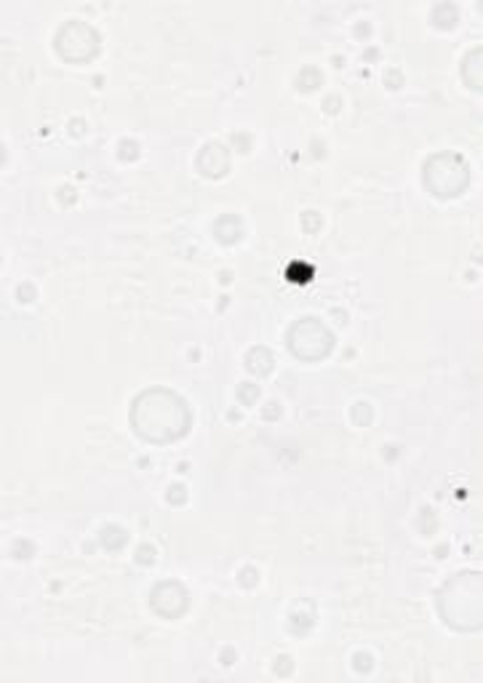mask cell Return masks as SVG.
Masks as SVG:
<instances>
[{
    "label": "cell",
    "mask_w": 483,
    "mask_h": 683,
    "mask_svg": "<svg viewBox=\"0 0 483 683\" xmlns=\"http://www.w3.org/2000/svg\"><path fill=\"white\" fill-rule=\"evenodd\" d=\"M132 425L139 435L152 444H169L182 438L190 427V409L185 398L166 387H150L139 393L132 406Z\"/></svg>",
    "instance_id": "1"
},
{
    "label": "cell",
    "mask_w": 483,
    "mask_h": 683,
    "mask_svg": "<svg viewBox=\"0 0 483 683\" xmlns=\"http://www.w3.org/2000/svg\"><path fill=\"white\" fill-rule=\"evenodd\" d=\"M438 611L449 628L473 633L481 630V574H455L438 593Z\"/></svg>",
    "instance_id": "2"
},
{
    "label": "cell",
    "mask_w": 483,
    "mask_h": 683,
    "mask_svg": "<svg viewBox=\"0 0 483 683\" xmlns=\"http://www.w3.org/2000/svg\"><path fill=\"white\" fill-rule=\"evenodd\" d=\"M470 171L462 156L457 152H438L425 163V185L433 196L455 198L468 187Z\"/></svg>",
    "instance_id": "3"
},
{
    "label": "cell",
    "mask_w": 483,
    "mask_h": 683,
    "mask_svg": "<svg viewBox=\"0 0 483 683\" xmlns=\"http://www.w3.org/2000/svg\"><path fill=\"white\" fill-rule=\"evenodd\" d=\"M288 347L297 352L302 361H318V358L329 356L334 347V337L318 318H302L288 332Z\"/></svg>",
    "instance_id": "4"
},
{
    "label": "cell",
    "mask_w": 483,
    "mask_h": 683,
    "mask_svg": "<svg viewBox=\"0 0 483 683\" xmlns=\"http://www.w3.org/2000/svg\"><path fill=\"white\" fill-rule=\"evenodd\" d=\"M57 49L64 59L84 62V59L97 54V49H99L97 29L84 25V22H78V20L67 22V25L57 33Z\"/></svg>",
    "instance_id": "5"
},
{
    "label": "cell",
    "mask_w": 483,
    "mask_h": 683,
    "mask_svg": "<svg viewBox=\"0 0 483 683\" xmlns=\"http://www.w3.org/2000/svg\"><path fill=\"white\" fill-rule=\"evenodd\" d=\"M152 609L166 620H176L187 609V591L179 582H161L152 591Z\"/></svg>",
    "instance_id": "6"
},
{
    "label": "cell",
    "mask_w": 483,
    "mask_h": 683,
    "mask_svg": "<svg viewBox=\"0 0 483 683\" xmlns=\"http://www.w3.org/2000/svg\"><path fill=\"white\" fill-rule=\"evenodd\" d=\"M198 169L209 176H220L227 171V152L225 147L209 145L203 147V152L198 156Z\"/></svg>",
    "instance_id": "7"
}]
</instances>
